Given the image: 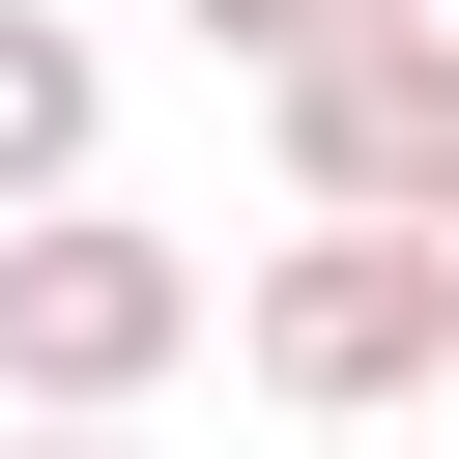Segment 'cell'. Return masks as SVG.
<instances>
[{"label":"cell","mask_w":459,"mask_h":459,"mask_svg":"<svg viewBox=\"0 0 459 459\" xmlns=\"http://www.w3.org/2000/svg\"><path fill=\"white\" fill-rule=\"evenodd\" d=\"M172 344H201V258L172 230H115V201H29L0 230V402L29 430H143Z\"/></svg>","instance_id":"obj_1"},{"label":"cell","mask_w":459,"mask_h":459,"mask_svg":"<svg viewBox=\"0 0 459 459\" xmlns=\"http://www.w3.org/2000/svg\"><path fill=\"white\" fill-rule=\"evenodd\" d=\"M430 287H459V201H430Z\"/></svg>","instance_id":"obj_7"},{"label":"cell","mask_w":459,"mask_h":459,"mask_svg":"<svg viewBox=\"0 0 459 459\" xmlns=\"http://www.w3.org/2000/svg\"><path fill=\"white\" fill-rule=\"evenodd\" d=\"M230 373H258V402H316V430L430 402V373H459V287H430V230H287V258L230 287Z\"/></svg>","instance_id":"obj_3"},{"label":"cell","mask_w":459,"mask_h":459,"mask_svg":"<svg viewBox=\"0 0 459 459\" xmlns=\"http://www.w3.org/2000/svg\"><path fill=\"white\" fill-rule=\"evenodd\" d=\"M430 29H459V0H430Z\"/></svg>","instance_id":"obj_8"},{"label":"cell","mask_w":459,"mask_h":459,"mask_svg":"<svg viewBox=\"0 0 459 459\" xmlns=\"http://www.w3.org/2000/svg\"><path fill=\"white\" fill-rule=\"evenodd\" d=\"M0 459H115V430H0Z\"/></svg>","instance_id":"obj_6"},{"label":"cell","mask_w":459,"mask_h":459,"mask_svg":"<svg viewBox=\"0 0 459 459\" xmlns=\"http://www.w3.org/2000/svg\"><path fill=\"white\" fill-rule=\"evenodd\" d=\"M172 29H201V57H258V86H287V57H316V29H344V0H172Z\"/></svg>","instance_id":"obj_5"},{"label":"cell","mask_w":459,"mask_h":459,"mask_svg":"<svg viewBox=\"0 0 459 459\" xmlns=\"http://www.w3.org/2000/svg\"><path fill=\"white\" fill-rule=\"evenodd\" d=\"M258 115H287V230H430L459 201V29L430 0H344Z\"/></svg>","instance_id":"obj_2"},{"label":"cell","mask_w":459,"mask_h":459,"mask_svg":"<svg viewBox=\"0 0 459 459\" xmlns=\"http://www.w3.org/2000/svg\"><path fill=\"white\" fill-rule=\"evenodd\" d=\"M86 143H115V57H86L57 0H0V230H29V201H86Z\"/></svg>","instance_id":"obj_4"}]
</instances>
